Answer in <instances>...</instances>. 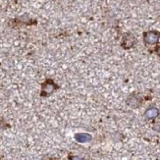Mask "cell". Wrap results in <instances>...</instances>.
<instances>
[{
  "label": "cell",
  "instance_id": "obj_1",
  "mask_svg": "<svg viewBox=\"0 0 160 160\" xmlns=\"http://www.w3.org/2000/svg\"><path fill=\"white\" fill-rule=\"evenodd\" d=\"M160 38V33L154 31L148 32L144 33V42L147 44H155L158 42V40Z\"/></svg>",
  "mask_w": 160,
  "mask_h": 160
},
{
  "label": "cell",
  "instance_id": "obj_2",
  "mask_svg": "<svg viewBox=\"0 0 160 160\" xmlns=\"http://www.w3.org/2000/svg\"><path fill=\"white\" fill-rule=\"evenodd\" d=\"M56 88H57V86L55 85L52 81H46L42 86V92H41V95L42 96L50 95Z\"/></svg>",
  "mask_w": 160,
  "mask_h": 160
},
{
  "label": "cell",
  "instance_id": "obj_3",
  "mask_svg": "<svg viewBox=\"0 0 160 160\" xmlns=\"http://www.w3.org/2000/svg\"><path fill=\"white\" fill-rule=\"evenodd\" d=\"M92 137L88 133H79L75 135V140L79 142H88L92 141Z\"/></svg>",
  "mask_w": 160,
  "mask_h": 160
},
{
  "label": "cell",
  "instance_id": "obj_4",
  "mask_svg": "<svg viewBox=\"0 0 160 160\" xmlns=\"http://www.w3.org/2000/svg\"><path fill=\"white\" fill-rule=\"evenodd\" d=\"M144 115L147 119H149V120L154 119V118H156L159 115V110L156 107H150L145 111Z\"/></svg>",
  "mask_w": 160,
  "mask_h": 160
},
{
  "label": "cell",
  "instance_id": "obj_5",
  "mask_svg": "<svg viewBox=\"0 0 160 160\" xmlns=\"http://www.w3.org/2000/svg\"><path fill=\"white\" fill-rule=\"evenodd\" d=\"M135 43V38L132 36V34H127V36H125L124 39H123V46L125 48H131L132 46L134 45Z\"/></svg>",
  "mask_w": 160,
  "mask_h": 160
},
{
  "label": "cell",
  "instance_id": "obj_6",
  "mask_svg": "<svg viewBox=\"0 0 160 160\" xmlns=\"http://www.w3.org/2000/svg\"><path fill=\"white\" fill-rule=\"evenodd\" d=\"M127 103L131 107H137L138 104H140V101H138V97L135 96V95H132L131 97H129V99L127 101Z\"/></svg>",
  "mask_w": 160,
  "mask_h": 160
},
{
  "label": "cell",
  "instance_id": "obj_7",
  "mask_svg": "<svg viewBox=\"0 0 160 160\" xmlns=\"http://www.w3.org/2000/svg\"><path fill=\"white\" fill-rule=\"evenodd\" d=\"M69 160H85V159L80 156H70L69 157Z\"/></svg>",
  "mask_w": 160,
  "mask_h": 160
},
{
  "label": "cell",
  "instance_id": "obj_8",
  "mask_svg": "<svg viewBox=\"0 0 160 160\" xmlns=\"http://www.w3.org/2000/svg\"><path fill=\"white\" fill-rule=\"evenodd\" d=\"M154 130H156V131H160V123H156L155 125H154Z\"/></svg>",
  "mask_w": 160,
  "mask_h": 160
},
{
  "label": "cell",
  "instance_id": "obj_9",
  "mask_svg": "<svg viewBox=\"0 0 160 160\" xmlns=\"http://www.w3.org/2000/svg\"><path fill=\"white\" fill-rule=\"evenodd\" d=\"M156 51H157V54H158L159 56H160V46H159V47L157 48V50H156Z\"/></svg>",
  "mask_w": 160,
  "mask_h": 160
}]
</instances>
